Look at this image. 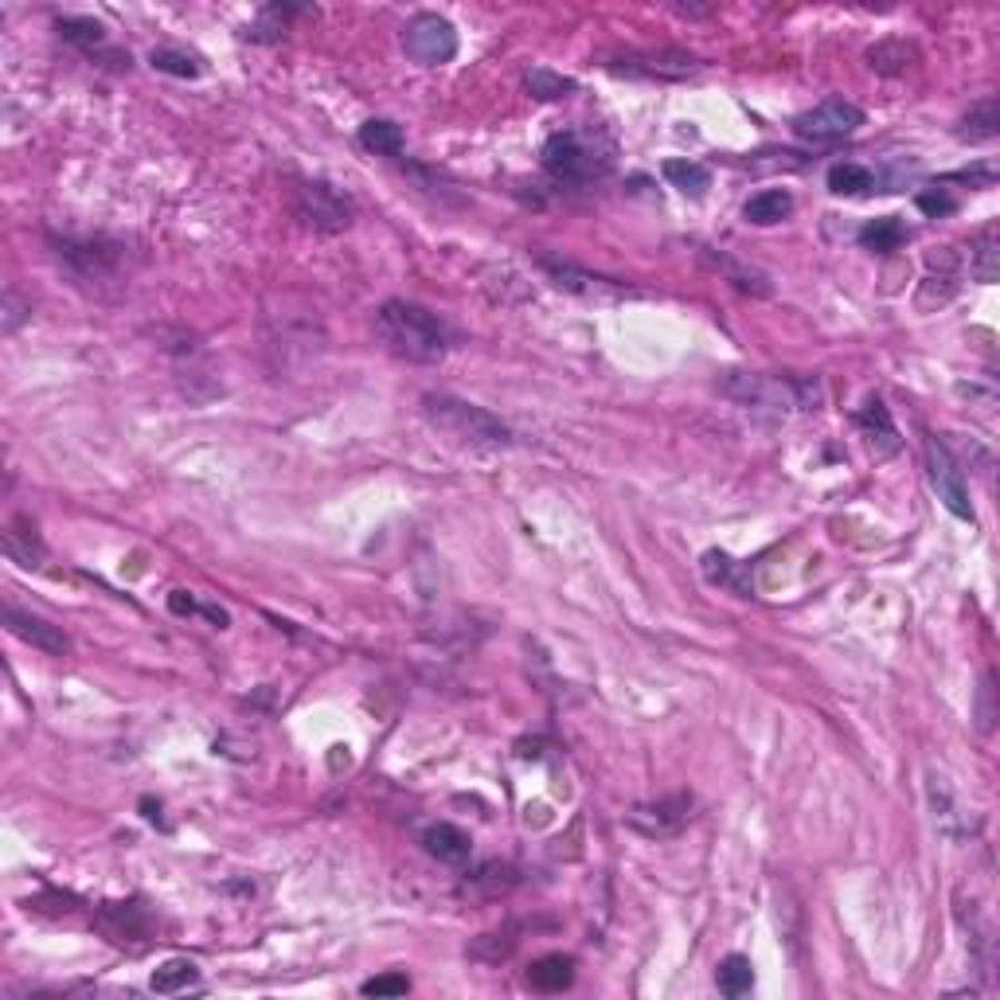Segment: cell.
Returning a JSON list of instances; mask_svg holds the SVG:
<instances>
[{
    "mask_svg": "<svg viewBox=\"0 0 1000 1000\" xmlns=\"http://www.w3.org/2000/svg\"><path fill=\"white\" fill-rule=\"evenodd\" d=\"M376 337L410 364H438L449 353V333L426 305L384 301L376 309Z\"/></svg>",
    "mask_w": 1000,
    "mask_h": 1000,
    "instance_id": "obj_1",
    "label": "cell"
},
{
    "mask_svg": "<svg viewBox=\"0 0 1000 1000\" xmlns=\"http://www.w3.org/2000/svg\"><path fill=\"white\" fill-rule=\"evenodd\" d=\"M544 169L560 185H591L614 169V145L602 129H563L544 145Z\"/></svg>",
    "mask_w": 1000,
    "mask_h": 1000,
    "instance_id": "obj_2",
    "label": "cell"
},
{
    "mask_svg": "<svg viewBox=\"0 0 1000 1000\" xmlns=\"http://www.w3.org/2000/svg\"><path fill=\"white\" fill-rule=\"evenodd\" d=\"M423 415L430 426H438L442 434L465 442V446H508L513 442V430L496 415H488L485 407H473V403H462L454 395H426L423 399Z\"/></svg>",
    "mask_w": 1000,
    "mask_h": 1000,
    "instance_id": "obj_3",
    "label": "cell"
},
{
    "mask_svg": "<svg viewBox=\"0 0 1000 1000\" xmlns=\"http://www.w3.org/2000/svg\"><path fill=\"white\" fill-rule=\"evenodd\" d=\"M294 216L301 219V227H309V231L340 235L353 227L356 204H353V196H345L340 188L325 185V180H309V185L297 188Z\"/></svg>",
    "mask_w": 1000,
    "mask_h": 1000,
    "instance_id": "obj_4",
    "label": "cell"
},
{
    "mask_svg": "<svg viewBox=\"0 0 1000 1000\" xmlns=\"http://www.w3.org/2000/svg\"><path fill=\"white\" fill-rule=\"evenodd\" d=\"M809 392H816L813 384H782V379H770V376H754V372H731L723 379V395H731L735 403L754 410H785V407H805L813 410L809 403Z\"/></svg>",
    "mask_w": 1000,
    "mask_h": 1000,
    "instance_id": "obj_5",
    "label": "cell"
},
{
    "mask_svg": "<svg viewBox=\"0 0 1000 1000\" xmlns=\"http://www.w3.org/2000/svg\"><path fill=\"white\" fill-rule=\"evenodd\" d=\"M860 126H864V110L844 102V98H824V102H816L813 110L793 118V133L809 145H836V141H844V137L857 133Z\"/></svg>",
    "mask_w": 1000,
    "mask_h": 1000,
    "instance_id": "obj_6",
    "label": "cell"
},
{
    "mask_svg": "<svg viewBox=\"0 0 1000 1000\" xmlns=\"http://www.w3.org/2000/svg\"><path fill=\"white\" fill-rule=\"evenodd\" d=\"M536 266H539V270H544L547 278H552L560 289L586 297V301L610 305V301H625V297H641V289L625 286V281H617V278H602V274H591V270H583V266L567 263V258L539 255V258H536Z\"/></svg>",
    "mask_w": 1000,
    "mask_h": 1000,
    "instance_id": "obj_7",
    "label": "cell"
},
{
    "mask_svg": "<svg viewBox=\"0 0 1000 1000\" xmlns=\"http://www.w3.org/2000/svg\"><path fill=\"white\" fill-rule=\"evenodd\" d=\"M403 51L423 67H442L457 56V32L438 12H418L403 28Z\"/></svg>",
    "mask_w": 1000,
    "mask_h": 1000,
    "instance_id": "obj_8",
    "label": "cell"
},
{
    "mask_svg": "<svg viewBox=\"0 0 1000 1000\" xmlns=\"http://www.w3.org/2000/svg\"><path fill=\"white\" fill-rule=\"evenodd\" d=\"M922 454H927V477H930V485H934L938 501H942L958 521L973 524V505H969L966 477H961L958 462H953V454L945 449V442H938L934 434H930V438L922 442Z\"/></svg>",
    "mask_w": 1000,
    "mask_h": 1000,
    "instance_id": "obj_9",
    "label": "cell"
},
{
    "mask_svg": "<svg viewBox=\"0 0 1000 1000\" xmlns=\"http://www.w3.org/2000/svg\"><path fill=\"white\" fill-rule=\"evenodd\" d=\"M56 255L63 258L67 266H71L75 274H79L82 281H110L118 278V266H121V242H110V239H59L56 242Z\"/></svg>",
    "mask_w": 1000,
    "mask_h": 1000,
    "instance_id": "obj_10",
    "label": "cell"
},
{
    "mask_svg": "<svg viewBox=\"0 0 1000 1000\" xmlns=\"http://www.w3.org/2000/svg\"><path fill=\"white\" fill-rule=\"evenodd\" d=\"M606 67L614 75H630V79H689L700 63L689 51H630V56L610 59Z\"/></svg>",
    "mask_w": 1000,
    "mask_h": 1000,
    "instance_id": "obj_11",
    "label": "cell"
},
{
    "mask_svg": "<svg viewBox=\"0 0 1000 1000\" xmlns=\"http://www.w3.org/2000/svg\"><path fill=\"white\" fill-rule=\"evenodd\" d=\"M692 816V798L689 793H673V798H661V801H648V805H633L630 813V829H637L641 836H676V832L689 824Z\"/></svg>",
    "mask_w": 1000,
    "mask_h": 1000,
    "instance_id": "obj_12",
    "label": "cell"
},
{
    "mask_svg": "<svg viewBox=\"0 0 1000 1000\" xmlns=\"http://www.w3.org/2000/svg\"><path fill=\"white\" fill-rule=\"evenodd\" d=\"M95 927L110 938L113 945H129V950H141L149 942L152 919L141 903H102L95 914Z\"/></svg>",
    "mask_w": 1000,
    "mask_h": 1000,
    "instance_id": "obj_13",
    "label": "cell"
},
{
    "mask_svg": "<svg viewBox=\"0 0 1000 1000\" xmlns=\"http://www.w3.org/2000/svg\"><path fill=\"white\" fill-rule=\"evenodd\" d=\"M4 630L48 656H71V648H75L71 637H67L59 625H51L48 617H40V614H28V610H20V606H4Z\"/></svg>",
    "mask_w": 1000,
    "mask_h": 1000,
    "instance_id": "obj_14",
    "label": "cell"
},
{
    "mask_svg": "<svg viewBox=\"0 0 1000 1000\" xmlns=\"http://www.w3.org/2000/svg\"><path fill=\"white\" fill-rule=\"evenodd\" d=\"M528 989L536 992H563L575 984V958L571 953H544L528 966Z\"/></svg>",
    "mask_w": 1000,
    "mask_h": 1000,
    "instance_id": "obj_15",
    "label": "cell"
},
{
    "mask_svg": "<svg viewBox=\"0 0 1000 1000\" xmlns=\"http://www.w3.org/2000/svg\"><path fill=\"white\" fill-rule=\"evenodd\" d=\"M4 552H9V560L20 563V567H40L48 547H43L40 532H36V524L28 521V516H12L9 528H4Z\"/></svg>",
    "mask_w": 1000,
    "mask_h": 1000,
    "instance_id": "obj_16",
    "label": "cell"
},
{
    "mask_svg": "<svg viewBox=\"0 0 1000 1000\" xmlns=\"http://www.w3.org/2000/svg\"><path fill=\"white\" fill-rule=\"evenodd\" d=\"M423 844H426V852L438 860V864H454V868L465 864V860H469V852H473L469 836H465L457 824H446V821L430 824V829L423 832Z\"/></svg>",
    "mask_w": 1000,
    "mask_h": 1000,
    "instance_id": "obj_17",
    "label": "cell"
},
{
    "mask_svg": "<svg viewBox=\"0 0 1000 1000\" xmlns=\"http://www.w3.org/2000/svg\"><path fill=\"white\" fill-rule=\"evenodd\" d=\"M997 133H1000V102L997 98H981V102H973L966 113H961V121H958L961 141L981 145V141H992Z\"/></svg>",
    "mask_w": 1000,
    "mask_h": 1000,
    "instance_id": "obj_18",
    "label": "cell"
},
{
    "mask_svg": "<svg viewBox=\"0 0 1000 1000\" xmlns=\"http://www.w3.org/2000/svg\"><path fill=\"white\" fill-rule=\"evenodd\" d=\"M704 263L712 266V270L723 274V281H731L735 289H743V294H754V297H770V278L759 270H751V266L735 263L731 255H723V250H704Z\"/></svg>",
    "mask_w": 1000,
    "mask_h": 1000,
    "instance_id": "obj_19",
    "label": "cell"
},
{
    "mask_svg": "<svg viewBox=\"0 0 1000 1000\" xmlns=\"http://www.w3.org/2000/svg\"><path fill=\"white\" fill-rule=\"evenodd\" d=\"M868 67H872L875 75H907V67H914L919 63V48H914V43H907V40H895V36H891V40H880V43H872V48H868Z\"/></svg>",
    "mask_w": 1000,
    "mask_h": 1000,
    "instance_id": "obj_20",
    "label": "cell"
},
{
    "mask_svg": "<svg viewBox=\"0 0 1000 1000\" xmlns=\"http://www.w3.org/2000/svg\"><path fill=\"white\" fill-rule=\"evenodd\" d=\"M793 211V196L785 192V188H762V192H754L751 200H746L743 216L746 224L754 227H774L782 224V219H790Z\"/></svg>",
    "mask_w": 1000,
    "mask_h": 1000,
    "instance_id": "obj_21",
    "label": "cell"
},
{
    "mask_svg": "<svg viewBox=\"0 0 1000 1000\" xmlns=\"http://www.w3.org/2000/svg\"><path fill=\"white\" fill-rule=\"evenodd\" d=\"M661 172L676 192L692 196V200H700V196L712 188V172H707V165H700V160H664Z\"/></svg>",
    "mask_w": 1000,
    "mask_h": 1000,
    "instance_id": "obj_22",
    "label": "cell"
},
{
    "mask_svg": "<svg viewBox=\"0 0 1000 1000\" xmlns=\"http://www.w3.org/2000/svg\"><path fill=\"white\" fill-rule=\"evenodd\" d=\"M192 984H200V969H196L188 958L165 961V966H157V969H152V977H149V989L160 992V997H172V992H188Z\"/></svg>",
    "mask_w": 1000,
    "mask_h": 1000,
    "instance_id": "obj_23",
    "label": "cell"
},
{
    "mask_svg": "<svg viewBox=\"0 0 1000 1000\" xmlns=\"http://www.w3.org/2000/svg\"><path fill=\"white\" fill-rule=\"evenodd\" d=\"M704 575H707V583H715V586H727V591H735L739 598H751V578H739V575H746V567L743 563H735L731 560V555H723V552H707L704 555Z\"/></svg>",
    "mask_w": 1000,
    "mask_h": 1000,
    "instance_id": "obj_24",
    "label": "cell"
},
{
    "mask_svg": "<svg viewBox=\"0 0 1000 1000\" xmlns=\"http://www.w3.org/2000/svg\"><path fill=\"white\" fill-rule=\"evenodd\" d=\"M715 984H720L723 997L739 1000L746 997V992L754 989V966L751 958H743V953H731V958L720 961V969H715Z\"/></svg>",
    "mask_w": 1000,
    "mask_h": 1000,
    "instance_id": "obj_25",
    "label": "cell"
},
{
    "mask_svg": "<svg viewBox=\"0 0 1000 1000\" xmlns=\"http://www.w3.org/2000/svg\"><path fill=\"white\" fill-rule=\"evenodd\" d=\"M297 12L301 9H294V4H266V9L258 12V20L242 36L255 43H278L281 36L289 32V20H294Z\"/></svg>",
    "mask_w": 1000,
    "mask_h": 1000,
    "instance_id": "obj_26",
    "label": "cell"
},
{
    "mask_svg": "<svg viewBox=\"0 0 1000 1000\" xmlns=\"http://www.w3.org/2000/svg\"><path fill=\"white\" fill-rule=\"evenodd\" d=\"M56 32L63 43H75V48L90 51L95 56L98 48H106V28L90 17H59L56 20Z\"/></svg>",
    "mask_w": 1000,
    "mask_h": 1000,
    "instance_id": "obj_27",
    "label": "cell"
},
{
    "mask_svg": "<svg viewBox=\"0 0 1000 1000\" xmlns=\"http://www.w3.org/2000/svg\"><path fill=\"white\" fill-rule=\"evenodd\" d=\"M524 90H528L532 98H539V102H555V98L575 95V79L552 71V67H528V71H524Z\"/></svg>",
    "mask_w": 1000,
    "mask_h": 1000,
    "instance_id": "obj_28",
    "label": "cell"
},
{
    "mask_svg": "<svg viewBox=\"0 0 1000 1000\" xmlns=\"http://www.w3.org/2000/svg\"><path fill=\"white\" fill-rule=\"evenodd\" d=\"M903 242H907V227L899 224L895 216L872 219V224L860 231V247L872 250V255H891V250H899Z\"/></svg>",
    "mask_w": 1000,
    "mask_h": 1000,
    "instance_id": "obj_29",
    "label": "cell"
},
{
    "mask_svg": "<svg viewBox=\"0 0 1000 1000\" xmlns=\"http://www.w3.org/2000/svg\"><path fill=\"white\" fill-rule=\"evenodd\" d=\"M1000 274V247H997V235L992 231H981L973 239V247H969V278L973 281H984V286H992Z\"/></svg>",
    "mask_w": 1000,
    "mask_h": 1000,
    "instance_id": "obj_30",
    "label": "cell"
},
{
    "mask_svg": "<svg viewBox=\"0 0 1000 1000\" xmlns=\"http://www.w3.org/2000/svg\"><path fill=\"white\" fill-rule=\"evenodd\" d=\"M360 145L368 152H379V157H399L403 152V129L387 118H372L360 126Z\"/></svg>",
    "mask_w": 1000,
    "mask_h": 1000,
    "instance_id": "obj_31",
    "label": "cell"
},
{
    "mask_svg": "<svg viewBox=\"0 0 1000 1000\" xmlns=\"http://www.w3.org/2000/svg\"><path fill=\"white\" fill-rule=\"evenodd\" d=\"M875 188V172L864 169V165H852V160H844V165H832L829 169V192L836 196H868Z\"/></svg>",
    "mask_w": 1000,
    "mask_h": 1000,
    "instance_id": "obj_32",
    "label": "cell"
},
{
    "mask_svg": "<svg viewBox=\"0 0 1000 1000\" xmlns=\"http://www.w3.org/2000/svg\"><path fill=\"white\" fill-rule=\"evenodd\" d=\"M857 426L860 430L868 434V438L875 442V434H880V442L888 449H895L899 442H895V423H891V415H888V407H883V399H868L864 403V410H860L857 415Z\"/></svg>",
    "mask_w": 1000,
    "mask_h": 1000,
    "instance_id": "obj_33",
    "label": "cell"
},
{
    "mask_svg": "<svg viewBox=\"0 0 1000 1000\" xmlns=\"http://www.w3.org/2000/svg\"><path fill=\"white\" fill-rule=\"evenodd\" d=\"M149 63L165 75H177V79H196L200 75V59L185 56V51H169V48H157L149 56Z\"/></svg>",
    "mask_w": 1000,
    "mask_h": 1000,
    "instance_id": "obj_34",
    "label": "cell"
},
{
    "mask_svg": "<svg viewBox=\"0 0 1000 1000\" xmlns=\"http://www.w3.org/2000/svg\"><path fill=\"white\" fill-rule=\"evenodd\" d=\"M364 997H407L410 992V977L407 973H379L372 981H364Z\"/></svg>",
    "mask_w": 1000,
    "mask_h": 1000,
    "instance_id": "obj_35",
    "label": "cell"
},
{
    "mask_svg": "<svg viewBox=\"0 0 1000 1000\" xmlns=\"http://www.w3.org/2000/svg\"><path fill=\"white\" fill-rule=\"evenodd\" d=\"M919 211H927L930 219L950 216V211H958V200L945 188H927V192H919Z\"/></svg>",
    "mask_w": 1000,
    "mask_h": 1000,
    "instance_id": "obj_36",
    "label": "cell"
},
{
    "mask_svg": "<svg viewBox=\"0 0 1000 1000\" xmlns=\"http://www.w3.org/2000/svg\"><path fill=\"white\" fill-rule=\"evenodd\" d=\"M28 313H32V305H20V294H17V289H9V294H4V320H0V333H4V337H12Z\"/></svg>",
    "mask_w": 1000,
    "mask_h": 1000,
    "instance_id": "obj_37",
    "label": "cell"
},
{
    "mask_svg": "<svg viewBox=\"0 0 1000 1000\" xmlns=\"http://www.w3.org/2000/svg\"><path fill=\"white\" fill-rule=\"evenodd\" d=\"M169 606L177 610V614H196V610H200L192 598H188V591H177V594H172V598H169Z\"/></svg>",
    "mask_w": 1000,
    "mask_h": 1000,
    "instance_id": "obj_38",
    "label": "cell"
}]
</instances>
